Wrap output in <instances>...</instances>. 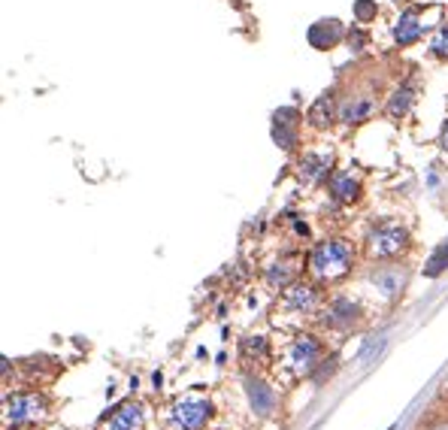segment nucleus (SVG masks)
<instances>
[{
  "label": "nucleus",
  "instance_id": "nucleus-1",
  "mask_svg": "<svg viewBox=\"0 0 448 430\" xmlns=\"http://www.w3.org/2000/svg\"><path fill=\"white\" fill-rule=\"evenodd\" d=\"M354 267V245L345 240H324L309 254V273L318 282H336Z\"/></svg>",
  "mask_w": 448,
  "mask_h": 430
},
{
  "label": "nucleus",
  "instance_id": "nucleus-2",
  "mask_svg": "<svg viewBox=\"0 0 448 430\" xmlns=\"http://www.w3.org/2000/svg\"><path fill=\"white\" fill-rule=\"evenodd\" d=\"M324 361L321 357V343L309 333H300L288 349H285V361L282 367L291 373V379H303V376H312L315 367Z\"/></svg>",
  "mask_w": 448,
  "mask_h": 430
},
{
  "label": "nucleus",
  "instance_id": "nucleus-3",
  "mask_svg": "<svg viewBox=\"0 0 448 430\" xmlns=\"http://www.w3.org/2000/svg\"><path fill=\"white\" fill-rule=\"evenodd\" d=\"M170 418H173V427L176 430H203L212 418V403H209V397L188 391L173 403Z\"/></svg>",
  "mask_w": 448,
  "mask_h": 430
},
{
  "label": "nucleus",
  "instance_id": "nucleus-4",
  "mask_svg": "<svg viewBox=\"0 0 448 430\" xmlns=\"http://www.w3.org/2000/svg\"><path fill=\"white\" fill-rule=\"evenodd\" d=\"M49 412L46 397L39 394H13L4 400V424L9 427H22V424H37L43 422Z\"/></svg>",
  "mask_w": 448,
  "mask_h": 430
},
{
  "label": "nucleus",
  "instance_id": "nucleus-5",
  "mask_svg": "<svg viewBox=\"0 0 448 430\" xmlns=\"http://www.w3.org/2000/svg\"><path fill=\"white\" fill-rule=\"evenodd\" d=\"M406 245H409V233H406L400 224H382L370 233L366 240V249H370V258H397Z\"/></svg>",
  "mask_w": 448,
  "mask_h": 430
},
{
  "label": "nucleus",
  "instance_id": "nucleus-6",
  "mask_svg": "<svg viewBox=\"0 0 448 430\" xmlns=\"http://www.w3.org/2000/svg\"><path fill=\"white\" fill-rule=\"evenodd\" d=\"M146 424V415H142V406L139 403H118L112 412H106L100 418L97 430H142Z\"/></svg>",
  "mask_w": 448,
  "mask_h": 430
},
{
  "label": "nucleus",
  "instance_id": "nucleus-7",
  "mask_svg": "<svg viewBox=\"0 0 448 430\" xmlns=\"http://www.w3.org/2000/svg\"><path fill=\"white\" fill-rule=\"evenodd\" d=\"M282 306L288 312H312L318 306V291L309 282H291L282 294Z\"/></svg>",
  "mask_w": 448,
  "mask_h": 430
},
{
  "label": "nucleus",
  "instance_id": "nucleus-8",
  "mask_svg": "<svg viewBox=\"0 0 448 430\" xmlns=\"http://www.w3.org/2000/svg\"><path fill=\"white\" fill-rule=\"evenodd\" d=\"M273 140L282 149L297 146V109H291V106L276 109V116H273Z\"/></svg>",
  "mask_w": 448,
  "mask_h": 430
},
{
  "label": "nucleus",
  "instance_id": "nucleus-9",
  "mask_svg": "<svg viewBox=\"0 0 448 430\" xmlns=\"http://www.w3.org/2000/svg\"><path fill=\"white\" fill-rule=\"evenodd\" d=\"M246 394H249V403L254 409V415H270L273 409H276V394H273V388L263 382V379H254L249 376L246 379Z\"/></svg>",
  "mask_w": 448,
  "mask_h": 430
},
{
  "label": "nucleus",
  "instance_id": "nucleus-10",
  "mask_svg": "<svg viewBox=\"0 0 448 430\" xmlns=\"http://www.w3.org/2000/svg\"><path fill=\"white\" fill-rule=\"evenodd\" d=\"M345 37V27L336 22V18H321V22H315L312 27H309V46H315V49H333L340 39Z\"/></svg>",
  "mask_w": 448,
  "mask_h": 430
},
{
  "label": "nucleus",
  "instance_id": "nucleus-11",
  "mask_svg": "<svg viewBox=\"0 0 448 430\" xmlns=\"http://www.w3.org/2000/svg\"><path fill=\"white\" fill-rule=\"evenodd\" d=\"M330 194L342 203H351L361 197V179L351 176V170H340L330 176Z\"/></svg>",
  "mask_w": 448,
  "mask_h": 430
},
{
  "label": "nucleus",
  "instance_id": "nucleus-12",
  "mask_svg": "<svg viewBox=\"0 0 448 430\" xmlns=\"http://www.w3.org/2000/svg\"><path fill=\"white\" fill-rule=\"evenodd\" d=\"M424 34V25L418 22V13L415 9H406V13L397 18V27H394V37L400 46H412L418 43V37Z\"/></svg>",
  "mask_w": 448,
  "mask_h": 430
},
{
  "label": "nucleus",
  "instance_id": "nucleus-13",
  "mask_svg": "<svg viewBox=\"0 0 448 430\" xmlns=\"http://www.w3.org/2000/svg\"><path fill=\"white\" fill-rule=\"evenodd\" d=\"M373 109H375V100L366 97V94H358V97L345 100V104L340 106V118L345 121V125H358V121H366L373 116Z\"/></svg>",
  "mask_w": 448,
  "mask_h": 430
},
{
  "label": "nucleus",
  "instance_id": "nucleus-14",
  "mask_svg": "<svg viewBox=\"0 0 448 430\" xmlns=\"http://www.w3.org/2000/svg\"><path fill=\"white\" fill-rule=\"evenodd\" d=\"M306 121H309V125H312L315 130L330 128V121H333V94H330V91H328V94H321V97L309 106Z\"/></svg>",
  "mask_w": 448,
  "mask_h": 430
},
{
  "label": "nucleus",
  "instance_id": "nucleus-15",
  "mask_svg": "<svg viewBox=\"0 0 448 430\" xmlns=\"http://www.w3.org/2000/svg\"><path fill=\"white\" fill-rule=\"evenodd\" d=\"M330 155H306L300 161V176L306 179V182H318L328 176V170H330Z\"/></svg>",
  "mask_w": 448,
  "mask_h": 430
},
{
  "label": "nucleus",
  "instance_id": "nucleus-16",
  "mask_svg": "<svg viewBox=\"0 0 448 430\" xmlns=\"http://www.w3.org/2000/svg\"><path fill=\"white\" fill-rule=\"evenodd\" d=\"M351 321H358V303H351V300H345V297H340L333 306H330V312H328V324H351Z\"/></svg>",
  "mask_w": 448,
  "mask_h": 430
},
{
  "label": "nucleus",
  "instance_id": "nucleus-17",
  "mask_svg": "<svg viewBox=\"0 0 448 430\" xmlns=\"http://www.w3.org/2000/svg\"><path fill=\"white\" fill-rule=\"evenodd\" d=\"M373 282H375V288H382V294H388L394 297L397 291H403V273L400 270H379L373 276Z\"/></svg>",
  "mask_w": 448,
  "mask_h": 430
},
{
  "label": "nucleus",
  "instance_id": "nucleus-18",
  "mask_svg": "<svg viewBox=\"0 0 448 430\" xmlns=\"http://www.w3.org/2000/svg\"><path fill=\"white\" fill-rule=\"evenodd\" d=\"M412 88H397L394 91V97H391V104L385 106V112H388V118H403L406 112H409V106H412Z\"/></svg>",
  "mask_w": 448,
  "mask_h": 430
},
{
  "label": "nucleus",
  "instance_id": "nucleus-19",
  "mask_svg": "<svg viewBox=\"0 0 448 430\" xmlns=\"http://www.w3.org/2000/svg\"><path fill=\"white\" fill-rule=\"evenodd\" d=\"M267 355H270V345L263 336L251 333L242 340V357H246V361H267Z\"/></svg>",
  "mask_w": 448,
  "mask_h": 430
},
{
  "label": "nucleus",
  "instance_id": "nucleus-20",
  "mask_svg": "<svg viewBox=\"0 0 448 430\" xmlns=\"http://www.w3.org/2000/svg\"><path fill=\"white\" fill-rule=\"evenodd\" d=\"M448 270V240L442 242V245H436L433 249V254L427 258V267H424V276L427 279H436L440 273H445Z\"/></svg>",
  "mask_w": 448,
  "mask_h": 430
},
{
  "label": "nucleus",
  "instance_id": "nucleus-21",
  "mask_svg": "<svg viewBox=\"0 0 448 430\" xmlns=\"http://www.w3.org/2000/svg\"><path fill=\"white\" fill-rule=\"evenodd\" d=\"M430 52L440 58H448V27H442L440 34H436V39L430 43Z\"/></svg>",
  "mask_w": 448,
  "mask_h": 430
},
{
  "label": "nucleus",
  "instance_id": "nucleus-22",
  "mask_svg": "<svg viewBox=\"0 0 448 430\" xmlns=\"http://www.w3.org/2000/svg\"><path fill=\"white\" fill-rule=\"evenodd\" d=\"M354 13H358V22H370V16H375V4L373 0H358Z\"/></svg>",
  "mask_w": 448,
  "mask_h": 430
},
{
  "label": "nucleus",
  "instance_id": "nucleus-23",
  "mask_svg": "<svg viewBox=\"0 0 448 430\" xmlns=\"http://www.w3.org/2000/svg\"><path fill=\"white\" fill-rule=\"evenodd\" d=\"M440 146L448 152V121H445V128H442V134H440Z\"/></svg>",
  "mask_w": 448,
  "mask_h": 430
},
{
  "label": "nucleus",
  "instance_id": "nucleus-24",
  "mask_svg": "<svg viewBox=\"0 0 448 430\" xmlns=\"http://www.w3.org/2000/svg\"><path fill=\"white\" fill-rule=\"evenodd\" d=\"M442 430H445V427H442Z\"/></svg>",
  "mask_w": 448,
  "mask_h": 430
}]
</instances>
